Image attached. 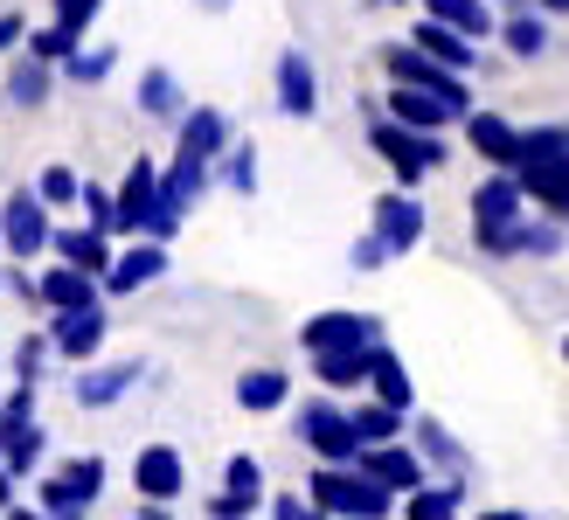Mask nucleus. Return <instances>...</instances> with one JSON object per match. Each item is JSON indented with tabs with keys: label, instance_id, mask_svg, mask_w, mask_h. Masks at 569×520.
I'll return each instance as SVG.
<instances>
[{
	"label": "nucleus",
	"instance_id": "f257e3e1",
	"mask_svg": "<svg viewBox=\"0 0 569 520\" xmlns=\"http://www.w3.org/2000/svg\"><path fill=\"white\" fill-rule=\"evenodd\" d=\"M361 126H368V147H376L396 173V188H423V173L445 167V132H417L403 119H389V111H376L361 98Z\"/></svg>",
	"mask_w": 569,
	"mask_h": 520
},
{
	"label": "nucleus",
	"instance_id": "f03ea898",
	"mask_svg": "<svg viewBox=\"0 0 569 520\" xmlns=\"http://www.w3.org/2000/svg\"><path fill=\"white\" fill-rule=\"evenodd\" d=\"M521 188L535 209H549L569 222V126H535L521 132Z\"/></svg>",
	"mask_w": 569,
	"mask_h": 520
},
{
	"label": "nucleus",
	"instance_id": "7ed1b4c3",
	"mask_svg": "<svg viewBox=\"0 0 569 520\" xmlns=\"http://www.w3.org/2000/svg\"><path fill=\"white\" fill-rule=\"evenodd\" d=\"M306 500H312V507H327L333 520H389L403 493H389V486H376V479H368L361 466H312V479H306Z\"/></svg>",
	"mask_w": 569,
	"mask_h": 520
},
{
	"label": "nucleus",
	"instance_id": "20e7f679",
	"mask_svg": "<svg viewBox=\"0 0 569 520\" xmlns=\"http://www.w3.org/2000/svg\"><path fill=\"white\" fill-rule=\"evenodd\" d=\"M292 438L320 458V466H355L361 458V430H355V410H340L333 396H306L292 410Z\"/></svg>",
	"mask_w": 569,
	"mask_h": 520
},
{
	"label": "nucleus",
	"instance_id": "39448f33",
	"mask_svg": "<svg viewBox=\"0 0 569 520\" xmlns=\"http://www.w3.org/2000/svg\"><path fill=\"white\" fill-rule=\"evenodd\" d=\"M528 216V188H521V173H507L493 167L487 181L472 188V250L479 257H500V237Z\"/></svg>",
	"mask_w": 569,
	"mask_h": 520
},
{
	"label": "nucleus",
	"instance_id": "423d86ee",
	"mask_svg": "<svg viewBox=\"0 0 569 520\" xmlns=\"http://www.w3.org/2000/svg\"><path fill=\"white\" fill-rule=\"evenodd\" d=\"M49 237H56V222H49V201L36 188H14L0 201V250H8V264H36L49 250Z\"/></svg>",
	"mask_w": 569,
	"mask_h": 520
},
{
	"label": "nucleus",
	"instance_id": "0eeeda50",
	"mask_svg": "<svg viewBox=\"0 0 569 520\" xmlns=\"http://www.w3.org/2000/svg\"><path fill=\"white\" fill-rule=\"evenodd\" d=\"M382 70H389V83H417V91H431V98H445V104L472 111L466 77H459V70H445L438 56H423L417 42H389V49H382Z\"/></svg>",
	"mask_w": 569,
	"mask_h": 520
},
{
	"label": "nucleus",
	"instance_id": "6e6552de",
	"mask_svg": "<svg viewBox=\"0 0 569 520\" xmlns=\"http://www.w3.org/2000/svg\"><path fill=\"white\" fill-rule=\"evenodd\" d=\"M376 340H382V320H376V312H348V306L312 312V320L299 327L306 361H312V354H348V347H376Z\"/></svg>",
	"mask_w": 569,
	"mask_h": 520
},
{
	"label": "nucleus",
	"instance_id": "1a4fd4ad",
	"mask_svg": "<svg viewBox=\"0 0 569 520\" xmlns=\"http://www.w3.org/2000/svg\"><path fill=\"white\" fill-rule=\"evenodd\" d=\"M368 229H376V237L389 243V257H403V250L423 243L431 216H423V201H417L410 188H389V194H376V209H368Z\"/></svg>",
	"mask_w": 569,
	"mask_h": 520
},
{
	"label": "nucleus",
	"instance_id": "9d476101",
	"mask_svg": "<svg viewBox=\"0 0 569 520\" xmlns=\"http://www.w3.org/2000/svg\"><path fill=\"white\" fill-rule=\"evenodd\" d=\"M139 382H147V361H83L70 396H77V410H119Z\"/></svg>",
	"mask_w": 569,
	"mask_h": 520
},
{
	"label": "nucleus",
	"instance_id": "9b49d317",
	"mask_svg": "<svg viewBox=\"0 0 569 520\" xmlns=\"http://www.w3.org/2000/svg\"><path fill=\"white\" fill-rule=\"evenodd\" d=\"M104 333H111L104 299L98 306H70V312H49V340H56V354H63V361H98Z\"/></svg>",
	"mask_w": 569,
	"mask_h": 520
},
{
	"label": "nucleus",
	"instance_id": "f8f14e48",
	"mask_svg": "<svg viewBox=\"0 0 569 520\" xmlns=\"http://www.w3.org/2000/svg\"><path fill=\"white\" fill-rule=\"evenodd\" d=\"M153 209H160V160L139 153L126 167V181H119V237H147Z\"/></svg>",
	"mask_w": 569,
	"mask_h": 520
},
{
	"label": "nucleus",
	"instance_id": "ddd939ff",
	"mask_svg": "<svg viewBox=\"0 0 569 520\" xmlns=\"http://www.w3.org/2000/svg\"><path fill=\"white\" fill-rule=\"evenodd\" d=\"M230 147H237V132H230V111H216V104H188V111H181V126H174V153L222 160Z\"/></svg>",
	"mask_w": 569,
	"mask_h": 520
},
{
	"label": "nucleus",
	"instance_id": "4468645a",
	"mask_svg": "<svg viewBox=\"0 0 569 520\" xmlns=\"http://www.w3.org/2000/svg\"><path fill=\"white\" fill-rule=\"evenodd\" d=\"M153 278H167V243L139 237L132 250L111 257V271H104V299H132V292H147Z\"/></svg>",
	"mask_w": 569,
	"mask_h": 520
},
{
	"label": "nucleus",
	"instance_id": "2eb2a0df",
	"mask_svg": "<svg viewBox=\"0 0 569 520\" xmlns=\"http://www.w3.org/2000/svg\"><path fill=\"white\" fill-rule=\"evenodd\" d=\"M466 147L487 160V167H521V126L500 119V111H466Z\"/></svg>",
	"mask_w": 569,
	"mask_h": 520
},
{
	"label": "nucleus",
	"instance_id": "dca6fc26",
	"mask_svg": "<svg viewBox=\"0 0 569 520\" xmlns=\"http://www.w3.org/2000/svg\"><path fill=\"white\" fill-rule=\"evenodd\" d=\"M355 466L376 479V486H389V493H417V486H423V451L403 444V438H396V444H368Z\"/></svg>",
	"mask_w": 569,
	"mask_h": 520
},
{
	"label": "nucleus",
	"instance_id": "f3484780",
	"mask_svg": "<svg viewBox=\"0 0 569 520\" xmlns=\"http://www.w3.org/2000/svg\"><path fill=\"white\" fill-rule=\"evenodd\" d=\"M132 486H139V500H167V507H174L181 486H188L181 451H174V444H147V451L132 458Z\"/></svg>",
	"mask_w": 569,
	"mask_h": 520
},
{
	"label": "nucleus",
	"instance_id": "a211bd4d",
	"mask_svg": "<svg viewBox=\"0 0 569 520\" xmlns=\"http://www.w3.org/2000/svg\"><path fill=\"white\" fill-rule=\"evenodd\" d=\"M410 444L423 451V466H438L451 486H472V458H466V444L451 438L438 417H410Z\"/></svg>",
	"mask_w": 569,
	"mask_h": 520
},
{
	"label": "nucleus",
	"instance_id": "6ab92c4d",
	"mask_svg": "<svg viewBox=\"0 0 569 520\" xmlns=\"http://www.w3.org/2000/svg\"><path fill=\"white\" fill-rule=\"evenodd\" d=\"M278 111L284 119H312L320 111V77H312L306 49H278Z\"/></svg>",
	"mask_w": 569,
	"mask_h": 520
},
{
	"label": "nucleus",
	"instance_id": "aec40b11",
	"mask_svg": "<svg viewBox=\"0 0 569 520\" xmlns=\"http://www.w3.org/2000/svg\"><path fill=\"white\" fill-rule=\"evenodd\" d=\"M104 299V278H91V271H77V264H56L36 278V306H49V312H70V306H98Z\"/></svg>",
	"mask_w": 569,
	"mask_h": 520
},
{
	"label": "nucleus",
	"instance_id": "412c9836",
	"mask_svg": "<svg viewBox=\"0 0 569 520\" xmlns=\"http://www.w3.org/2000/svg\"><path fill=\"white\" fill-rule=\"evenodd\" d=\"M382 111H389V119H403V126H417V132H445V126H459V119H466L459 104H445V98H431V91H417V83H389Z\"/></svg>",
	"mask_w": 569,
	"mask_h": 520
},
{
	"label": "nucleus",
	"instance_id": "4be33fe9",
	"mask_svg": "<svg viewBox=\"0 0 569 520\" xmlns=\"http://www.w3.org/2000/svg\"><path fill=\"white\" fill-rule=\"evenodd\" d=\"M368 396H376V402H389V410H417V389H410V368L403 361H396V347L389 340H376V347H368Z\"/></svg>",
	"mask_w": 569,
	"mask_h": 520
},
{
	"label": "nucleus",
	"instance_id": "5701e85b",
	"mask_svg": "<svg viewBox=\"0 0 569 520\" xmlns=\"http://www.w3.org/2000/svg\"><path fill=\"white\" fill-rule=\"evenodd\" d=\"M410 42H417L423 56H438L445 70H459V77L487 63V56H479V42H472V36H459V28H445V21H431V14H423V21L410 28Z\"/></svg>",
	"mask_w": 569,
	"mask_h": 520
},
{
	"label": "nucleus",
	"instance_id": "b1692460",
	"mask_svg": "<svg viewBox=\"0 0 569 520\" xmlns=\"http://www.w3.org/2000/svg\"><path fill=\"white\" fill-rule=\"evenodd\" d=\"M56 77H63V70H56V63H42V56H14V63H8V83H0V91H8V104L14 111H42L49 104V91H56Z\"/></svg>",
	"mask_w": 569,
	"mask_h": 520
},
{
	"label": "nucleus",
	"instance_id": "393cba45",
	"mask_svg": "<svg viewBox=\"0 0 569 520\" xmlns=\"http://www.w3.org/2000/svg\"><path fill=\"white\" fill-rule=\"evenodd\" d=\"M49 250L63 257V264L91 271V278H104V271H111V257H119V250H111V229H91V222H83V229H56Z\"/></svg>",
	"mask_w": 569,
	"mask_h": 520
},
{
	"label": "nucleus",
	"instance_id": "a878e982",
	"mask_svg": "<svg viewBox=\"0 0 569 520\" xmlns=\"http://www.w3.org/2000/svg\"><path fill=\"white\" fill-rule=\"evenodd\" d=\"M569 250V229H562V216H521L515 229L500 237V257H562Z\"/></svg>",
	"mask_w": 569,
	"mask_h": 520
},
{
	"label": "nucleus",
	"instance_id": "bb28decb",
	"mask_svg": "<svg viewBox=\"0 0 569 520\" xmlns=\"http://www.w3.org/2000/svg\"><path fill=\"white\" fill-rule=\"evenodd\" d=\"M49 451V430L36 423V417H0V458H8V472L14 479H28L36 472V458Z\"/></svg>",
	"mask_w": 569,
	"mask_h": 520
},
{
	"label": "nucleus",
	"instance_id": "cd10ccee",
	"mask_svg": "<svg viewBox=\"0 0 569 520\" xmlns=\"http://www.w3.org/2000/svg\"><path fill=\"white\" fill-rule=\"evenodd\" d=\"M423 14L445 21V28H459V36H472V42L500 36V8H493V0H423Z\"/></svg>",
	"mask_w": 569,
	"mask_h": 520
},
{
	"label": "nucleus",
	"instance_id": "c85d7f7f",
	"mask_svg": "<svg viewBox=\"0 0 569 520\" xmlns=\"http://www.w3.org/2000/svg\"><path fill=\"white\" fill-rule=\"evenodd\" d=\"M139 111H147L153 126H181V111H188V91H181V77L153 63L147 77H139Z\"/></svg>",
	"mask_w": 569,
	"mask_h": 520
},
{
	"label": "nucleus",
	"instance_id": "c756f323",
	"mask_svg": "<svg viewBox=\"0 0 569 520\" xmlns=\"http://www.w3.org/2000/svg\"><path fill=\"white\" fill-rule=\"evenodd\" d=\"M284 402H292V382H284V368H243V374H237V410L271 417V410H284Z\"/></svg>",
	"mask_w": 569,
	"mask_h": 520
},
{
	"label": "nucleus",
	"instance_id": "7c9ffc66",
	"mask_svg": "<svg viewBox=\"0 0 569 520\" xmlns=\"http://www.w3.org/2000/svg\"><path fill=\"white\" fill-rule=\"evenodd\" d=\"M500 42L515 63H542L549 56V14L542 8H528V14H500Z\"/></svg>",
	"mask_w": 569,
	"mask_h": 520
},
{
	"label": "nucleus",
	"instance_id": "2f4dec72",
	"mask_svg": "<svg viewBox=\"0 0 569 520\" xmlns=\"http://www.w3.org/2000/svg\"><path fill=\"white\" fill-rule=\"evenodd\" d=\"M466 493L472 486H417V493H403V520H459V507H466Z\"/></svg>",
	"mask_w": 569,
	"mask_h": 520
},
{
	"label": "nucleus",
	"instance_id": "473e14b6",
	"mask_svg": "<svg viewBox=\"0 0 569 520\" xmlns=\"http://www.w3.org/2000/svg\"><path fill=\"white\" fill-rule=\"evenodd\" d=\"M312 374H320V389H368V347H348V354H312Z\"/></svg>",
	"mask_w": 569,
	"mask_h": 520
},
{
	"label": "nucleus",
	"instance_id": "72a5a7b5",
	"mask_svg": "<svg viewBox=\"0 0 569 520\" xmlns=\"http://www.w3.org/2000/svg\"><path fill=\"white\" fill-rule=\"evenodd\" d=\"M403 423H410V417H403V410H389V402H376V396H368L361 410H355L361 451H368V444H396V438H403Z\"/></svg>",
	"mask_w": 569,
	"mask_h": 520
},
{
	"label": "nucleus",
	"instance_id": "f704fd0d",
	"mask_svg": "<svg viewBox=\"0 0 569 520\" xmlns=\"http://www.w3.org/2000/svg\"><path fill=\"white\" fill-rule=\"evenodd\" d=\"M36 507H42L49 520H91V507H98V500H83V493H77V486H63V479H56V472H49V479L36 486Z\"/></svg>",
	"mask_w": 569,
	"mask_h": 520
},
{
	"label": "nucleus",
	"instance_id": "c9c22d12",
	"mask_svg": "<svg viewBox=\"0 0 569 520\" xmlns=\"http://www.w3.org/2000/svg\"><path fill=\"white\" fill-rule=\"evenodd\" d=\"M111 63H119V49H104V42H98V49H83V42H77L56 70H63L70 83H104V77H111Z\"/></svg>",
	"mask_w": 569,
	"mask_h": 520
},
{
	"label": "nucleus",
	"instance_id": "e433bc0d",
	"mask_svg": "<svg viewBox=\"0 0 569 520\" xmlns=\"http://www.w3.org/2000/svg\"><path fill=\"white\" fill-rule=\"evenodd\" d=\"M216 167H222V188H237V194H258V147H250V139H237V147L222 153Z\"/></svg>",
	"mask_w": 569,
	"mask_h": 520
},
{
	"label": "nucleus",
	"instance_id": "4c0bfd02",
	"mask_svg": "<svg viewBox=\"0 0 569 520\" xmlns=\"http://www.w3.org/2000/svg\"><path fill=\"white\" fill-rule=\"evenodd\" d=\"M83 216H91V229H111L119 237V188H104V181H83Z\"/></svg>",
	"mask_w": 569,
	"mask_h": 520
},
{
	"label": "nucleus",
	"instance_id": "58836bf2",
	"mask_svg": "<svg viewBox=\"0 0 569 520\" xmlns=\"http://www.w3.org/2000/svg\"><path fill=\"white\" fill-rule=\"evenodd\" d=\"M56 479L77 486L83 500H98V493H104V458H98V451H83V458H70V466H56Z\"/></svg>",
	"mask_w": 569,
	"mask_h": 520
},
{
	"label": "nucleus",
	"instance_id": "ea45409f",
	"mask_svg": "<svg viewBox=\"0 0 569 520\" xmlns=\"http://www.w3.org/2000/svg\"><path fill=\"white\" fill-rule=\"evenodd\" d=\"M222 486H230V493H243V500H264V466L250 451H237L230 466H222Z\"/></svg>",
	"mask_w": 569,
	"mask_h": 520
},
{
	"label": "nucleus",
	"instance_id": "a19ab883",
	"mask_svg": "<svg viewBox=\"0 0 569 520\" xmlns=\"http://www.w3.org/2000/svg\"><path fill=\"white\" fill-rule=\"evenodd\" d=\"M49 354H56V340H49V333H28V340L14 347V382H42Z\"/></svg>",
	"mask_w": 569,
	"mask_h": 520
},
{
	"label": "nucleus",
	"instance_id": "79ce46f5",
	"mask_svg": "<svg viewBox=\"0 0 569 520\" xmlns=\"http://www.w3.org/2000/svg\"><path fill=\"white\" fill-rule=\"evenodd\" d=\"M36 194L49 201V209H63V201H77V194H83V173H77V167H42Z\"/></svg>",
	"mask_w": 569,
	"mask_h": 520
},
{
	"label": "nucleus",
	"instance_id": "37998d69",
	"mask_svg": "<svg viewBox=\"0 0 569 520\" xmlns=\"http://www.w3.org/2000/svg\"><path fill=\"white\" fill-rule=\"evenodd\" d=\"M98 8H104V0H49V21H56V28H70V36L83 42V28L98 21Z\"/></svg>",
	"mask_w": 569,
	"mask_h": 520
},
{
	"label": "nucleus",
	"instance_id": "c03bdc74",
	"mask_svg": "<svg viewBox=\"0 0 569 520\" xmlns=\"http://www.w3.org/2000/svg\"><path fill=\"white\" fill-rule=\"evenodd\" d=\"M21 49H28V56H42V63H63V56L77 49V36H70V28H56V21H49V28H36V36H28Z\"/></svg>",
	"mask_w": 569,
	"mask_h": 520
},
{
	"label": "nucleus",
	"instance_id": "a18cd8bd",
	"mask_svg": "<svg viewBox=\"0 0 569 520\" xmlns=\"http://www.w3.org/2000/svg\"><path fill=\"white\" fill-rule=\"evenodd\" d=\"M258 507H271V500H243V493H230V486H222V493L209 500V520H250Z\"/></svg>",
	"mask_w": 569,
	"mask_h": 520
},
{
	"label": "nucleus",
	"instance_id": "49530a36",
	"mask_svg": "<svg viewBox=\"0 0 569 520\" xmlns=\"http://www.w3.org/2000/svg\"><path fill=\"white\" fill-rule=\"evenodd\" d=\"M348 264H355V271H382V264H389V243L376 237V229H368V237H355V250H348Z\"/></svg>",
	"mask_w": 569,
	"mask_h": 520
},
{
	"label": "nucleus",
	"instance_id": "de8ad7c7",
	"mask_svg": "<svg viewBox=\"0 0 569 520\" xmlns=\"http://www.w3.org/2000/svg\"><path fill=\"white\" fill-rule=\"evenodd\" d=\"M271 520H333V513L312 507L306 493H278V500H271Z\"/></svg>",
	"mask_w": 569,
	"mask_h": 520
},
{
	"label": "nucleus",
	"instance_id": "09e8293b",
	"mask_svg": "<svg viewBox=\"0 0 569 520\" xmlns=\"http://www.w3.org/2000/svg\"><path fill=\"white\" fill-rule=\"evenodd\" d=\"M28 42V14H14V8H0V56H14Z\"/></svg>",
	"mask_w": 569,
	"mask_h": 520
},
{
	"label": "nucleus",
	"instance_id": "8fccbe9b",
	"mask_svg": "<svg viewBox=\"0 0 569 520\" xmlns=\"http://www.w3.org/2000/svg\"><path fill=\"white\" fill-rule=\"evenodd\" d=\"M139 520H174V507H167V500H139Z\"/></svg>",
	"mask_w": 569,
	"mask_h": 520
},
{
	"label": "nucleus",
	"instance_id": "3c124183",
	"mask_svg": "<svg viewBox=\"0 0 569 520\" xmlns=\"http://www.w3.org/2000/svg\"><path fill=\"white\" fill-rule=\"evenodd\" d=\"M535 8H542L549 21H569V0H535Z\"/></svg>",
	"mask_w": 569,
	"mask_h": 520
},
{
	"label": "nucleus",
	"instance_id": "603ef678",
	"mask_svg": "<svg viewBox=\"0 0 569 520\" xmlns=\"http://www.w3.org/2000/svg\"><path fill=\"white\" fill-rule=\"evenodd\" d=\"M8 520H49V513H42V507H21V500H14V507H8Z\"/></svg>",
	"mask_w": 569,
	"mask_h": 520
},
{
	"label": "nucleus",
	"instance_id": "864d4df0",
	"mask_svg": "<svg viewBox=\"0 0 569 520\" xmlns=\"http://www.w3.org/2000/svg\"><path fill=\"white\" fill-rule=\"evenodd\" d=\"M194 8H202V14H230L237 0H194Z\"/></svg>",
	"mask_w": 569,
	"mask_h": 520
},
{
	"label": "nucleus",
	"instance_id": "5fc2aeb1",
	"mask_svg": "<svg viewBox=\"0 0 569 520\" xmlns=\"http://www.w3.org/2000/svg\"><path fill=\"white\" fill-rule=\"evenodd\" d=\"M479 520H528V513H515V507H493V513H479Z\"/></svg>",
	"mask_w": 569,
	"mask_h": 520
},
{
	"label": "nucleus",
	"instance_id": "6e6d98bb",
	"mask_svg": "<svg viewBox=\"0 0 569 520\" xmlns=\"http://www.w3.org/2000/svg\"><path fill=\"white\" fill-rule=\"evenodd\" d=\"M535 8V0H500V14H528Z\"/></svg>",
	"mask_w": 569,
	"mask_h": 520
},
{
	"label": "nucleus",
	"instance_id": "4d7b16f0",
	"mask_svg": "<svg viewBox=\"0 0 569 520\" xmlns=\"http://www.w3.org/2000/svg\"><path fill=\"white\" fill-rule=\"evenodd\" d=\"M562 361H569V333H562Z\"/></svg>",
	"mask_w": 569,
	"mask_h": 520
},
{
	"label": "nucleus",
	"instance_id": "13d9d810",
	"mask_svg": "<svg viewBox=\"0 0 569 520\" xmlns=\"http://www.w3.org/2000/svg\"><path fill=\"white\" fill-rule=\"evenodd\" d=\"M0 284H8V271H0Z\"/></svg>",
	"mask_w": 569,
	"mask_h": 520
}]
</instances>
